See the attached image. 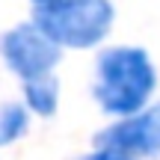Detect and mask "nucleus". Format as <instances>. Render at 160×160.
<instances>
[{"label": "nucleus", "instance_id": "1", "mask_svg": "<svg viewBox=\"0 0 160 160\" xmlns=\"http://www.w3.org/2000/svg\"><path fill=\"white\" fill-rule=\"evenodd\" d=\"M157 74L139 48H110L98 57L95 101L110 116H131L148 104Z\"/></svg>", "mask_w": 160, "mask_h": 160}, {"label": "nucleus", "instance_id": "2", "mask_svg": "<svg viewBox=\"0 0 160 160\" xmlns=\"http://www.w3.org/2000/svg\"><path fill=\"white\" fill-rule=\"evenodd\" d=\"M36 24L59 48H92L113 27L110 0H65L53 9H39Z\"/></svg>", "mask_w": 160, "mask_h": 160}, {"label": "nucleus", "instance_id": "3", "mask_svg": "<svg viewBox=\"0 0 160 160\" xmlns=\"http://www.w3.org/2000/svg\"><path fill=\"white\" fill-rule=\"evenodd\" d=\"M0 53H3L6 65L24 80L48 74L59 62V45L36 21L12 27L0 42Z\"/></svg>", "mask_w": 160, "mask_h": 160}, {"label": "nucleus", "instance_id": "4", "mask_svg": "<svg viewBox=\"0 0 160 160\" xmlns=\"http://www.w3.org/2000/svg\"><path fill=\"white\" fill-rule=\"evenodd\" d=\"M101 148H116L122 154H157L160 151V107L151 110H137L125 116L119 125L107 128L101 137H95Z\"/></svg>", "mask_w": 160, "mask_h": 160}, {"label": "nucleus", "instance_id": "5", "mask_svg": "<svg viewBox=\"0 0 160 160\" xmlns=\"http://www.w3.org/2000/svg\"><path fill=\"white\" fill-rule=\"evenodd\" d=\"M24 101L33 113L39 116H51L57 110V101H59V83L57 77L48 71V74H39V77H27L24 80Z\"/></svg>", "mask_w": 160, "mask_h": 160}, {"label": "nucleus", "instance_id": "6", "mask_svg": "<svg viewBox=\"0 0 160 160\" xmlns=\"http://www.w3.org/2000/svg\"><path fill=\"white\" fill-rule=\"evenodd\" d=\"M27 131V110L18 104H3L0 107V145L15 142Z\"/></svg>", "mask_w": 160, "mask_h": 160}, {"label": "nucleus", "instance_id": "7", "mask_svg": "<svg viewBox=\"0 0 160 160\" xmlns=\"http://www.w3.org/2000/svg\"><path fill=\"white\" fill-rule=\"evenodd\" d=\"M83 160H133V157L131 154H122V151H116V148H101V145H98L95 154H89Z\"/></svg>", "mask_w": 160, "mask_h": 160}, {"label": "nucleus", "instance_id": "8", "mask_svg": "<svg viewBox=\"0 0 160 160\" xmlns=\"http://www.w3.org/2000/svg\"><path fill=\"white\" fill-rule=\"evenodd\" d=\"M39 9H53V6H59V3H65V0H33Z\"/></svg>", "mask_w": 160, "mask_h": 160}]
</instances>
